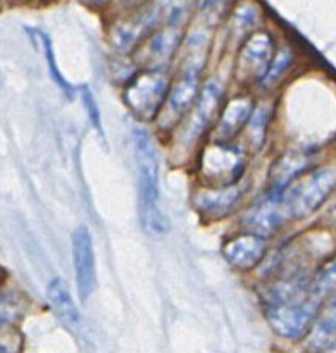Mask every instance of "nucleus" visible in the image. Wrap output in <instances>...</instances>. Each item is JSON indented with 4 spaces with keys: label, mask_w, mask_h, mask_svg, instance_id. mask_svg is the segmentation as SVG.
<instances>
[{
    "label": "nucleus",
    "mask_w": 336,
    "mask_h": 353,
    "mask_svg": "<svg viewBox=\"0 0 336 353\" xmlns=\"http://www.w3.org/2000/svg\"><path fill=\"white\" fill-rule=\"evenodd\" d=\"M135 162L138 174V216L147 234H164L169 223L161 207L159 154L150 134L141 128L133 130Z\"/></svg>",
    "instance_id": "f257e3e1"
},
{
    "label": "nucleus",
    "mask_w": 336,
    "mask_h": 353,
    "mask_svg": "<svg viewBox=\"0 0 336 353\" xmlns=\"http://www.w3.org/2000/svg\"><path fill=\"white\" fill-rule=\"evenodd\" d=\"M336 186V172L321 168L290 183L281 192V207L286 221L304 219L323 205Z\"/></svg>",
    "instance_id": "f03ea898"
},
{
    "label": "nucleus",
    "mask_w": 336,
    "mask_h": 353,
    "mask_svg": "<svg viewBox=\"0 0 336 353\" xmlns=\"http://www.w3.org/2000/svg\"><path fill=\"white\" fill-rule=\"evenodd\" d=\"M171 79L161 69H145L133 74V78L124 86L123 99L135 119L141 123L155 121L161 114L162 105L168 99Z\"/></svg>",
    "instance_id": "7ed1b4c3"
},
{
    "label": "nucleus",
    "mask_w": 336,
    "mask_h": 353,
    "mask_svg": "<svg viewBox=\"0 0 336 353\" xmlns=\"http://www.w3.org/2000/svg\"><path fill=\"white\" fill-rule=\"evenodd\" d=\"M245 168H247L245 150L233 143L213 141L200 152L199 171L210 188L237 185L244 176Z\"/></svg>",
    "instance_id": "20e7f679"
},
{
    "label": "nucleus",
    "mask_w": 336,
    "mask_h": 353,
    "mask_svg": "<svg viewBox=\"0 0 336 353\" xmlns=\"http://www.w3.org/2000/svg\"><path fill=\"white\" fill-rule=\"evenodd\" d=\"M321 302L314 296L293 300L266 307V319L276 334L286 340H300L310 333L316 317L319 316Z\"/></svg>",
    "instance_id": "39448f33"
},
{
    "label": "nucleus",
    "mask_w": 336,
    "mask_h": 353,
    "mask_svg": "<svg viewBox=\"0 0 336 353\" xmlns=\"http://www.w3.org/2000/svg\"><path fill=\"white\" fill-rule=\"evenodd\" d=\"M221 102H223V85L217 79H209L200 88L199 97L186 116L185 126L179 134L178 145L183 150L192 148L216 124L223 107Z\"/></svg>",
    "instance_id": "423d86ee"
},
{
    "label": "nucleus",
    "mask_w": 336,
    "mask_h": 353,
    "mask_svg": "<svg viewBox=\"0 0 336 353\" xmlns=\"http://www.w3.org/2000/svg\"><path fill=\"white\" fill-rule=\"evenodd\" d=\"M273 61V40L268 33H254L241 47L237 59L240 83L262 81Z\"/></svg>",
    "instance_id": "0eeeda50"
},
{
    "label": "nucleus",
    "mask_w": 336,
    "mask_h": 353,
    "mask_svg": "<svg viewBox=\"0 0 336 353\" xmlns=\"http://www.w3.org/2000/svg\"><path fill=\"white\" fill-rule=\"evenodd\" d=\"M72 268L79 299H90L97 285V264L93 241L85 226L76 228L72 233Z\"/></svg>",
    "instance_id": "6e6552de"
},
{
    "label": "nucleus",
    "mask_w": 336,
    "mask_h": 353,
    "mask_svg": "<svg viewBox=\"0 0 336 353\" xmlns=\"http://www.w3.org/2000/svg\"><path fill=\"white\" fill-rule=\"evenodd\" d=\"M279 196H281V193L268 192L254 205L248 207L244 221H241L245 233L257 234V236L268 240L271 234H275L286 223V216L283 212Z\"/></svg>",
    "instance_id": "1a4fd4ad"
},
{
    "label": "nucleus",
    "mask_w": 336,
    "mask_h": 353,
    "mask_svg": "<svg viewBox=\"0 0 336 353\" xmlns=\"http://www.w3.org/2000/svg\"><path fill=\"white\" fill-rule=\"evenodd\" d=\"M245 195V186L241 183L223 188H204L193 195V207L202 214L204 217L213 221H219L233 212L240 200Z\"/></svg>",
    "instance_id": "9d476101"
},
{
    "label": "nucleus",
    "mask_w": 336,
    "mask_h": 353,
    "mask_svg": "<svg viewBox=\"0 0 336 353\" xmlns=\"http://www.w3.org/2000/svg\"><path fill=\"white\" fill-rule=\"evenodd\" d=\"M254 107V99L248 95L233 97L226 105L221 107V112L214 124V141L231 143V140L245 130Z\"/></svg>",
    "instance_id": "9b49d317"
},
{
    "label": "nucleus",
    "mask_w": 336,
    "mask_h": 353,
    "mask_svg": "<svg viewBox=\"0 0 336 353\" xmlns=\"http://www.w3.org/2000/svg\"><path fill=\"white\" fill-rule=\"evenodd\" d=\"M268 252V240L257 234L241 233L224 243L223 255L231 268L238 271H250L257 268Z\"/></svg>",
    "instance_id": "f8f14e48"
},
{
    "label": "nucleus",
    "mask_w": 336,
    "mask_h": 353,
    "mask_svg": "<svg viewBox=\"0 0 336 353\" xmlns=\"http://www.w3.org/2000/svg\"><path fill=\"white\" fill-rule=\"evenodd\" d=\"M179 28H164V30L157 31L155 34H152L148 38L147 45V54H145V69H161L166 71V65L169 64V61L175 55L176 48L179 45Z\"/></svg>",
    "instance_id": "ddd939ff"
},
{
    "label": "nucleus",
    "mask_w": 336,
    "mask_h": 353,
    "mask_svg": "<svg viewBox=\"0 0 336 353\" xmlns=\"http://www.w3.org/2000/svg\"><path fill=\"white\" fill-rule=\"evenodd\" d=\"M310 164L309 155L304 152H286L271 168V188L269 192L281 193L290 183L297 179V176L302 174Z\"/></svg>",
    "instance_id": "4468645a"
},
{
    "label": "nucleus",
    "mask_w": 336,
    "mask_h": 353,
    "mask_svg": "<svg viewBox=\"0 0 336 353\" xmlns=\"http://www.w3.org/2000/svg\"><path fill=\"white\" fill-rule=\"evenodd\" d=\"M47 302L55 316L68 326L76 327L79 324V312L76 309V303L69 293L68 285L61 278H55L48 283L47 288Z\"/></svg>",
    "instance_id": "2eb2a0df"
},
{
    "label": "nucleus",
    "mask_w": 336,
    "mask_h": 353,
    "mask_svg": "<svg viewBox=\"0 0 336 353\" xmlns=\"http://www.w3.org/2000/svg\"><path fill=\"white\" fill-rule=\"evenodd\" d=\"M269 123H271V107L268 103H259L254 107L248 123L245 126V137H247V143L250 145L252 150H259L262 147L268 134Z\"/></svg>",
    "instance_id": "dca6fc26"
},
{
    "label": "nucleus",
    "mask_w": 336,
    "mask_h": 353,
    "mask_svg": "<svg viewBox=\"0 0 336 353\" xmlns=\"http://www.w3.org/2000/svg\"><path fill=\"white\" fill-rule=\"evenodd\" d=\"M333 293H336V257L323 265L309 281V295L319 302Z\"/></svg>",
    "instance_id": "f3484780"
},
{
    "label": "nucleus",
    "mask_w": 336,
    "mask_h": 353,
    "mask_svg": "<svg viewBox=\"0 0 336 353\" xmlns=\"http://www.w3.org/2000/svg\"><path fill=\"white\" fill-rule=\"evenodd\" d=\"M333 334H336V296L328 303L316 326L313 327V347H326Z\"/></svg>",
    "instance_id": "a211bd4d"
},
{
    "label": "nucleus",
    "mask_w": 336,
    "mask_h": 353,
    "mask_svg": "<svg viewBox=\"0 0 336 353\" xmlns=\"http://www.w3.org/2000/svg\"><path fill=\"white\" fill-rule=\"evenodd\" d=\"M40 38H41V45H43L45 59H47V65H48V74H50L52 81L59 86V90H61L68 99H72V86L66 81L61 69H59L57 62H55V55H54V50H52L50 40H48L47 37H43V34H40Z\"/></svg>",
    "instance_id": "6ab92c4d"
},
{
    "label": "nucleus",
    "mask_w": 336,
    "mask_h": 353,
    "mask_svg": "<svg viewBox=\"0 0 336 353\" xmlns=\"http://www.w3.org/2000/svg\"><path fill=\"white\" fill-rule=\"evenodd\" d=\"M290 64H292V52H290L288 48H283V50H279L278 54L273 57L262 83H264L266 86H271L273 83H276L283 74H285Z\"/></svg>",
    "instance_id": "aec40b11"
},
{
    "label": "nucleus",
    "mask_w": 336,
    "mask_h": 353,
    "mask_svg": "<svg viewBox=\"0 0 336 353\" xmlns=\"http://www.w3.org/2000/svg\"><path fill=\"white\" fill-rule=\"evenodd\" d=\"M24 302L26 300L17 293H0V321L10 323L19 317L23 314Z\"/></svg>",
    "instance_id": "412c9836"
},
{
    "label": "nucleus",
    "mask_w": 336,
    "mask_h": 353,
    "mask_svg": "<svg viewBox=\"0 0 336 353\" xmlns=\"http://www.w3.org/2000/svg\"><path fill=\"white\" fill-rule=\"evenodd\" d=\"M23 338L10 323L0 321V353H19Z\"/></svg>",
    "instance_id": "4be33fe9"
},
{
    "label": "nucleus",
    "mask_w": 336,
    "mask_h": 353,
    "mask_svg": "<svg viewBox=\"0 0 336 353\" xmlns=\"http://www.w3.org/2000/svg\"><path fill=\"white\" fill-rule=\"evenodd\" d=\"M79 97H81V102H83V105H85L86 114H88L90 123H92L93 126H95V130L99 131L100 134H103L102 117H100L99 105H97V100H95V97H93L92 90H90L88 86H83V88L79 90Z\"/></svg>",
    "instance_id": "5701e85b"
},
{
    "label": "nucleus",
    "mask_w": 336,
    "mask_h": 353,
    "mask_svg": "<svg viewBox=\"0 0 336 353\" xmlns=\"http://www.w3.org/2000/svg\"><path fill=\"white\" fill-rule=\"evenodd\" d=\"M230 2L231 0H199V7L207 16H219Z\"/></svg>",
    "instance_id": "b1692460"
},
{
    "label": "nucleus",
    "mask_w": 336,
    "mask_h": 353,
    "mask_svg": "<svg viewBox=\"0 0 336 353\" xmlns=\"http://www.w3.org/2000/svg\"><path fill=\"white\" fill-rule=\"evenodd\" d=\"M255 19H257V12H255L254 7H241L240 10L237 12V24L238 28H241V30H248V28H252V24L255 23Z\"/></svg>",
    "instance_id": "393cba45"
},
{
    "label": "nucleus",
    "mask_w": 336,
    "mask_h": 353,
    "mask_svg": "<svg viewBox=\"0 0 336 353\" xmlns=\"http://www.w3.org/2000/svg\"><path fill=\"white\" fill-rule=\"evenodd\" d=\"M321 353H336V343L326 345V347L323 348V352H321Z\"/></svg>",
    "instance_id": "a878e982"
},
{
    "label": "nucleus",
    "mask_w": 336,
    "mask_h": 353,
    "mask_svg": "<svg viewBox=\"0 0 336 353\" xmlns=\"http://www.w3.org/2000/svg\"><path fill=\"white\" fill-rule=\"evenodd\" d=\"M83 2H86V3H103V2H107V0H83Z\"/></svg>",
    "instance_id": "bb28decb"
}]
</instances>
